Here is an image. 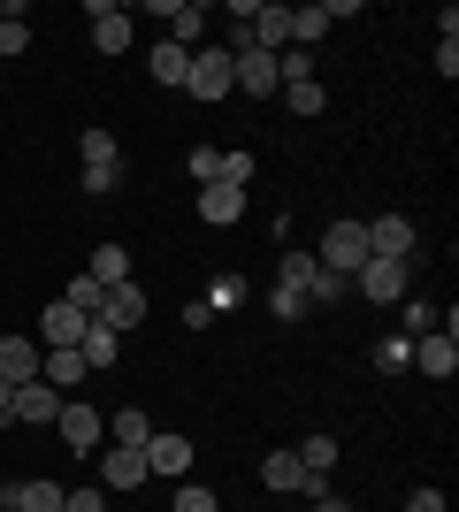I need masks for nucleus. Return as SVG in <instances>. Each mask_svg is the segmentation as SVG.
<instances>
[{
  "label": "nucleus",
  "mask_w": 459,
  "mask_h": 512,
  "mask_svg": "<svg viewBox=\"0 0 459 512\" xmlns=\"http://www.w3.org/2000/svg\"><path fill=\"white\" fill-rule=\"evenodd\" d=\"M414 367L429 375V383H452V375H459V344H452V329H429V337H414Z\"/></svg>",
  "instance_id": "nucleus-9"
},
{
  "label": "nucleus",
  "mask_w": 459,
  "mask_h": 512,
  "mask_svg": "<svg viewBox=\"0 0 459 512\" xmlns=\"http://www.w3.org/2000/svg\"><path fill=\"white\" fill-rule=\"evenodd\" d=\"M306 283H314V253H284V260H276V291H268V314H276V321H306V314H314Z\"/></svg>",
  "instance_id": "nucleus-1"
},
{
  "label": "nucleus",
  "mask_w": 459,
  "mask_h": 512,
  "mask_svg": "<svg viewBox=\"0 0 459 512\" xmlns=\"http://www.w3.org/2000/svg\"><path fill=\"white\" fill-rule=\"evenodd\" d=\"M100 291H115V283H131V253L123 245H92V268H85Z\"/></svg>",
  "instance_id": "nucleus-22"
},
{
  "label": "nucleus",
  "mask_w": 459,
  "mask_h": 512,
  "mask_svg": "<svg viewBox=\"0 0 459 512\" xmlns=\"http://www.w3.org/2000/svg\"><path fill=\"white\" fill-rule=\"evenodd\" d=\"M0 512H8V505H0Z\"/></svg>",
  "instance_id": "nucleus-44"
},
{
  "label": "nucleus",
  "mask_w": 459,
  "mask_h": 512,
  "mask_svg": "<svg viewBox=\"0 0 459 512\" xmlns=\"http://www.w3.org/2000/svg\"><path fill=\"white\" fill-rule=\"evenodd\" d=\"M207 306H215V314H222V306H245V276H215V291H207Z\"/></svg>",
  "instance_id": "nucleus-33"
},
{
  "label": "nucleus",
  "mask_w": 459,
  "mask_h": 512,
  "mask_svg": "<svg viewBox=\"0 0 459 512\" xmlns=\"http://www.w3.org/2000/svg\"><path fill=\"white\" fill-rule=\"evenodd\" d=\"M146 474L192 482V436H176V428H153V436H146Z\"/></svg>",
  "instance_id": "nucleus-5"
},
{
  "label": "nucleus",
  "mask_w": 459,
  "mask_h": 512,
  "mask_svg": "<svg viewBox=\"0 0 459 512\" xmlns=\"http://www.w3.org/2000/svg\"><path fill=\"white\" fill-rule=\"evenodd\" d=\"M284 107L291 115H322V85H284Z\"/></svg>",
  "instance_id": "nucleus-31"
},
{
  "label": "nucleus",
  "mask_w": 459,
  "mask_h": 512,
  "mask_svg": "<svg viewBox=\"0 0 459 512\" xmlns=\"http://www.w3.org/2000/svg\"><path fill=\"white\" fill-rule=\"evenodd\" d=\"M314 260H322V268H337V276H352V268L368 260V230H360V222H329Z\"/></svg>",
  "instance_id": "nucleus-6"
},
{
  "label": "nucleus",
  "mask_w": 459,
  "mask_h": 512,
  "mask_svg": "<svg viewBox=\"0 0 459 512\" xmlns=\"http://www.w3.org/2000/svg\"><path fill=\"white\" fill-rule=\"evenodd\" d=\"M77 337H85V314H77L69 299H54L39 314V352H77Z\"/></svg>",
  "instance_id": "nucleus-8"
},
{
  "label": "nucleus",
  "mask_w": 459,
  "mask_h": 512,
  "mask_svg": "<svg viewBox=\"0 0 459 512\" xmlns=\"http://www.w3.org/2000/svg\"><path fill=\"white\" fill-rule=\"evenodd\" d=\"M0 8H8V0H0Z\"/></svg>",
  "instance_id": "nucleus-43"
},
{
  "label": "nucleus",
  "mask_w": 459,
  "mask_h": 512,
  "mask_svg": "<svg viewBox=\"0 0 459 512\" xmlns=\"http://www.w3.org/2000/svg\"><path fill=\"white\" fill-rule=\"evenodd\" d=\"M406 512H444V490H414V497H406Z\"/></svg>",
  "instance_id": "nucleus-39"
},
{
  "label": "nucleus",
  "mask_w": 459,
  "mask_h": 512,
  "mask_svg": "<svg viewBox=\"0 0 459 512\" xmlns=\"http://www.w3.org/2000/svg\"><path fill=\"white\" fill-rule=\"evenodd\" d=\"M146 69H153V85H176V92H184V69H192V54H184L176 39H161V46L146 54Z\"/></svg>",
  "instance_id": "nucleus-21"
},
{
  "label": "nucleus",
  "mask_w": 459,
  "mask_h": 512,
  "mask_svg": "<svg viewBox=\"0 0 459 512\" xmlns=\"http://www.w3.org/2000/svg\"><path fill=\"white\" fill-rule=\"evenodd\" d=\"M77 360H85L92 375H108V367L123 360V337H115L108 321H85V337H77Z\"/></svg>",
  "instance_id": "nucleus-15"
},
{
  "label": "nucleus",
  "mask_w": 459,
  "mask_h": 512,
  "mask_svg": "<svg viewBox=\"0 0 459 512\" xmlns=\"http://www.w3.org/2000/svg\"><path fill=\"white\" fill-rule=\"evenodd\" d=\"M192 176L199 184H222V146H192Z\"/></svg>",
  "instance_id": "nucleus-32"
},
{
  "label": "nucleus",
  "mask_w": 459,
  "mask_h": 512,
  "mask_svg": "<svg viewBox=\"0 0 459 512\" xmlns=\"http://www.w3.org/2000/svg\"><path fill=\"white\" fill-rule=\"evenodd\" d=\"M207 16H215L207 0H176V16H169V39L184 46V54H192V46H199V31H207Z\"/></svg>",
  "instance_id": "nucleus-20"
},
{
  "label": "nucleus",
  "mask_w": 459,
  "mask_h": 512,
  "mask_svg": "<svg viewBox=\"0 0 459 512\" xmlns=\"http://www.w3.org/2000/svg\"><path fill=\"white\" fill-rule=\"evenodd\" d=\"M360 230H368V260H414V222H406V214H375V222H360Z\"/></svg>",
  "instance_id": "nucleus-4"
},
{
  "label": "nucleus",
  "mask_w": 459,
  "mask_h": 512,
  "mask_svg": "<svg viewBox=\"0 0 459 512\" xmlns=\"http://www.w3.org/2000/svg\"><path fill=\"white\" fill-rule=\"evenodd\" d=\"M23 46H31V16L8 0V8H0V54H23Z\"/></svg>",
  "instance_id": "nucleus-26"
},
{
  "label": "nucleus",
  "mask_w": 459,
  "mask_h": 512,
  "mask_svg": "<svg viewBox=\"0 0 459 512\" xmlns=\"http://www.w3.org/2000/svg\"><path fill=\"white\" fill-rule=\"evenodd\" d=\"M299 451V467L314 474V482H329V467H337V436H306V444H291Z\"/></svg>",
  "instance_id": "nucleus-24"
},
{
  "label": "nucleus",
  "mask_w": 459,
  "mask_h": 512,
  "mask_svg": "<svg viewBox=\"0 0 459 512\" xmlns=\"http://www.w3.org/2000/svg\"><path fill=\"white\" fill-rule=\"evenodd\" d=\"M352 291L368 306H398L414 291V260H360V268H352Z\"/></svg>",
  "instance_id": "nucleus-3"
},
{
  "label": "nucleus",
  "mask_w": 459,
  "mask_h": 512,
  "mask_svg": "<svg viewBox=\"0 0 459 512\" xmlns=\"http://www.w3.org/2000/svg\"><path fill=\"white\" fill-rule=\"evenodd\" d=\"M352 291V276H337V268H322V260H314V283H306V299L314 306H337Z\"/></svg>",
  "instance_id": "nucleus-27"
},
{
  "label": "nucleus",
  "mask_w": 459,
  "mask_h": 512,
  "mask_svg": "<svg viewBox=\"0 0 459 512\" xmlns=\"http://www.w3.org/2000/svg\"><path fill=\"white\" fill-rule=\"evenodd\" d=\"M92 46H100V54H131V8L92 0Z\"/></svg>",
  "instance_id": "nucleus-11"
},
{
  "label": "nucleus",
  "mask_w": 459,
  "mask_h": 512,
  "mask_svg": "<svg viewBox=\"0 0 459 512\" xmlns=\"http://www.w3.org/2000/svg\"><path fill=\"white\" fill-rule=\"evenodd\" d=\"M108 436H115V444H131V451H146L153 421H146V413H138V406H123V413H115V421H108Z\"/></svg>",
  "instance_id": "nucleus-25"
},
{
  "label": "nucleus",
  "mask_w": 459,
  "mask_h": 512,
  "mask_svg": "<svg viewBox=\"0 0 459 512\" xmlns=\"http://www.w3.org/2000/svg\"><path fill=\"white\" fill-rule=\"evenodd\" d=\"M85 375H92V367L77 360V352H46V360H39V383L62 390V398H69V390H85Z\"/></svg>",
  "instance_id": "nucleus-19"
},
{
  "label": "nucleus",
  "mask_w": 459,
  "mask_h": 512,
  "mask_svg": "<svg viewBox=\"0 0 459 512\" xmlns=\"http://www.w3.org/2000/svg\"><path fill=\"white\" fill-rule=\"evenodd\" d=\"M54 413H62V390L16 383V398H8V421H23V428H54Z\"/></svg>",
  "instance_id": "nucleus-10"
},
{
  "label": "nucleus",
  "mask_w": 459,
  "mask_h": 512,
  "mask_svg": "<svg viewBox=\"0 0 459 512\" xmlns=\"http://www.w3.org/2000/svg\"><path fill=\"white\" fill-rule=\"evenodd\" d=\"M398 306H406V337H429V321H437V314H429V299H414V291H406Z\"/></svg>",
  "instance_id": "nucleus-34"
},
{
  "label": "nucleus",
  "mask_w": 459,
  "mask_h": 512,
  "mask_svg": "<svg viewBox=\"0 0 459 512\" xmlns=\"http://www.w3.org/2000/svg\"><path fill=\"white\" fill-rule=\"evenodd\" d=\"M62 512H108V490H100V482H92V490H69Z\"/></svg>",
  "instance_id": "nucleus-35"
},
{
  "label": "nucleus",
  "mask_w": 459,
  "mask_h": 512,
  "mask_svg": "<svg viewBox=\"0 0 459 512\" xmlns=\"http://www.w3.org/2000/svg\"><path fill=\"white\" fill-rule=\"evenodd\" d=\"M54 428H62V444H69V451H100V444H108V421H100V413H92L85 398H62Z\"/></svg>",
  "instance_id": "nucleus-7"
},
{
  "label": "nucleus",
  "mask_w": 459,
  "mask_h": 512,
  "mask_svg": "<svg viewBox=\"0 0 459 512\" xmlns=\"http://www.w3.org/2000/svg\"><path fill=\"white\" fill-rule=\"evenodd\" d=\"M238 214H245V184H199V222L230 230Z\"/></svg>",
  "instance_id": "nucleus-16"
},
{
  "label": "nucleus",
  "mask_w": 459,
  "mask_h": 512,
  "mask_svg": "<svg viewBox=\"0 0 459 512\" xmlns=\"http://www.w3.org/2000/svg\"><path fill=\"white\" fill-rule=\"evenodd\" d=\"M306 512H322V505H306Z\"/></svg>",
  "instance_id": "nucleus-42"
},
{
  "label": "nucleus",
  "mask_w": 459,
  "mask_h": 512,
  "mask_svg": "<svg viewBox=\"0 0 459 512\" xmlns=\"http://www.w3.org/2000/svg\"><path fill=\"white\" fill-rule=\"evenodd\" d=\"M77 161H85V169H115V130L85 123V130H77Z\"/></svg>",
  "instance_id": "nucleus-23"
},
{
  "label": "nucleus",
  "mask_w": 459,
  "mask_h": 512,
  "mask_svg": "<svg viewBox=\"0 0 459 512\" xmlns=\"http://www.w3.org/2000/svg\"><path fill=\"white\" fill-rule=\"evenodd\" d=\"M238 92L268 100V92H276V54H261V46H245V54H238Z\"/></svg>",
  "instance_id": "nucleus-18"
},
{
  "label": "nucleus",
  "mask_w": 459,
  "mask_h": 512,
  "mask_svg": "<svg viewBox=\"0 0 459 512\" xmlns=\"http://www.w3.org/2000/svg\"><path fill=\"white\" fill-rule=\"evenodd\" d=\"M39 337H8V329H0V375H8V383H39Z\"/></svg>",
  "instance_id": "nucleus-13"
},
{
  "label": "nucleus",
  "mask_w": 459,
  "mask_h": 512,
  "mask_svg": "<svg viewBox=\"0 0 459 512\" xmlns=\"http://www.w3.org/2000/svg\"><path fill=\"white\" fill-rule=\"evenodd\" d=\"M322 512H360V505H345V497H322Z\"/></svg>",
  "instance_id": "nucleus-41"
},
{
  "label": "nucleus",
  "mask_w": 459,
  "mask_h": 512,
  "mask_svg": "<svg viewBox=\"0 0 459 512\" xmlns=\"http://www.w3.org/2000/svg\"><path fill=\"white\" fill-rule=\"evenodd\" d=\"M375 367H383V375L414 367V337H383V344H375Z\"/></svg>",
  "instance_id": "nucleus-29"
},
{
  "label": "nucleus",
  "mask_w": 459,
  "mask_h": 512,
  "mask_svg": "<svg viewBox=\"0 0 459 512\" xmlns=\"http://www.w3.org/2000/svg\"><path fill=\"white\" fill-rule=\"evenodd\" d=\"M92 321H108L115 337H123V329H138V321H146V291H138V283H115L108 299H100V314Z\"/></svg>",
  "instance_id": "nucleus-12"
},
{
  "label": "nucleus",
  "mask_w": 459,
  "mask_h": 512,
  "mask_svg": "<svg viewBox=\"0 0 459 512\" xmlns=\"http://www.w3.org/2000/svg\"><path fill=\"white\" fill-rule=\"evenodd\" d=\"M437 69H444V85L459 77V39H437Z\"/></svg>",
  "instance_id": "nucleus-38"
},
{
  "label": "nucleus",
  "mask_w": 459,
  "mask_h": 512,
  "mask_svg": "<svg viewBox=\"0 0 459 512\" xmlns=\"http://www.w3.org/2000/svg\"><path fill=\"white\" fill-rule=\"evenodd\" d=\"M184 92H192V100H230V92H238V54H230V46H199L192 69H184Z\"/></svg>",
  "instance_id": "nucleus-2"
},
{
  "label": "nucleus",
  "mask_w": 459,
  "mask_h": 512,
  "mask_svg": "<svg viewBox=\"0 0 459 512\" xmlns=\"http://www.w3.org/2000/svg\"><path fill=\"white\" fill-rule=\"evenodd\" d=\"M62 482H8V490H0V505L8 512H62Z\"/></svg>",
  "instance_id": "nucleus-17"
},
{
  "label": "nucleus",
  "mask_w": 459,
  "mask_h": 512,
  "mask_svg": "<svg viewBox=\"0 0 459 512\" xmlns=\"http://www.w3.org/2000/svg\"><path fill=\"white\" fill-rule=\"evenodd\" d=\"M222 184H253V153H222Z\"/></svg>",
  "instance_id": "nucleus-36"
},
{
  "label": "nucleus",
  "mask_w": 459,
  "mask_h": 512,
  "mask_svg": "<svg viewBox=\"0 0 459 512\" xmlns=\"http://www.w3.org/2000/svg\"><path fill=\"white\" fill-rule=\"evenodd\" d=\"M138 482H146V451H131V444L100 451V490H138Z\"/></svg>",
  "instance_id": "nucleus-14"
},
{
  "label": "nucleus",
  "mask_w": 459,
  "mask_h": 512,
  "mask_svg": "<svg viewBox=\"0 0 459 512\" xmlns=\"http://www.w3.org/2000/svg\"><path fill=\"white\" fill-rule=\"evenodd\" d=\"M169 512H222V497L207 490V482H176V505Z\"/></svg>",
  "instance_id": "nucleus-28"
},
{
  "label": "nucleus",
  "mask_w": 459,
  "mask_h": 512,
  "mask_svg": "<svg viewBox=\"0 0 459 512\" xmlns=\"http://www.w3.org/2000/svg\"><path fill=\"white\" fill-rule=\"evenodd\" d=\"M62 299H69V306H77V314L92 321V314H100V299H108V291H100V283H92V276H69V291H62Z\"/></svg>",
  "instance_id": "nucleus-30"
},
{
  "label": "nucleus",
  "mask_w": 459,
  "mask_h": 512,
  "mask_svg": "<svg viewBox=\"0 0 459 512\" xmlns=\"http://www.w3.org/2000/svg\"><path fill=\"white\" fill-rule=\"evenodd\" d=\"M8 398H16V383H8V375H0V421H8ZM8 428H16V421H8Z\"/></svg>",
  "instance_id": "nucleus-40"
},
{
  "label": "nucleus",
  "mask_w": 459,
  "mask_h": 512,
  "mask_svg": "<svg viewBox=\"0 0 459 512\" xmlns=\"http://www.w3.org/2000/svg\"><path fill=\"white\" fill-rule=\"evenodd\" d=\"M115 184H123V161H115V169H85V192H92V199H108Z\"/></svg>",
  "instance_id": "nucleus-37"
}]
</instances>
